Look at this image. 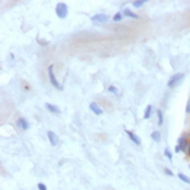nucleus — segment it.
I'll list each match as a JSON object with an SVG mask.
<instances>
[{"mask_svg":"<svg viewBox=\"0 0 190 190\" xmlns=\"http://www.w3.org/2000/svg\"><path fill=\"white\" fill-rule=\"evenodd\" d=\"M56 15L60 18V19H65L67 17V14H69V6H67V4L65 3H58L56 5Z\"/></svg>","mask_w":190,"mask_h":190,"instance_id":"f257e3e1","label":"nucleus"},{"mask_svg":"<svg viewBox=\"0 0 190 190\" xmlns=\"http://www.w3.org/2000/svg\"><path fill=\"white\" fill-rule=\"evenodd\" d=\"M48 79H50V83L52 84V86H55L58 90H62V85L57 81V79L55 76V72H53V65L48 66Z\"/></svg>","mask_w":190,"mask_h":190,"instance_id":"f03ea898","label":"nucleus"},{"mask_svg":"<svg viewBox=\"0 0 190 190\" xmlns=\"http://www.w3.org/2000/svg\"><path fill=\"white\" fill-rule=\"evenodd\" d=\"M184 76H185V74H183V72H178V74L172 75V76L170 77V80H169V83H167V86H169V88L176 86V85H178L180 81L184 79Z\"/></svg>","mask_w":190,"mask_h":190,"instance_id":"7ed1b4c3","label":"nucleus"},{"mask_svg":"<svg viewBox=\"0 0 190 190\" xmlns=\"http://www.w3.org/2000/svg\"><path fill=\"white\" fill-rule=\"evenodd\" d=\"M91 22L93 23H95V24H103V23H106L108 22V15L106 14H95V15H93L91 17Z\"/></svg>","mask_w":190,"mask_h":190,"instance_id":"20e7f679","label":"nucleus"},{"mask_svg":"<svg viewBox=\"0 0 190 190\" xmlns=\"http://www.w3.org/2000/svg\"><path fill=\"white\" fill-rule=\"evenodd\" d=\"M178 146L181 148V151L183 152H186L188 150H189V142H188V138L185 137V136H181V137L179 138V141H178Z\"/></svg>","mask_w":190,"mask_h":190,"instance_id":"39448f33","label":"nucleus"},{"mask_svg":"<svg viewBox=\"0 0 190 190\" xmlns=\"http://www.w3.org/2000/svg\"><path fill=\"white\" fill-rule=\"evenodd\" d=\"M47 137H48V140H50L51 146L55 147V146L58 143V138H57V136H56V133H55V132L48 131V132H47Z\"/></svg>","mask_w":190,"mask_h":190,"instance_id":"423d86ee","label":"nucleus"},{"mask_svg":"<svg viewBox=\"0 0 190 190\" xmlns=\"http://www.w3.org/2000/svg\"><path fill=\"white\" fill-rule=\"evenodd\" d=\"M46 109H47L50 113H52V114H60V113H61L60 108L56 106V105H53V104H51V103H46Z\"/></svg>","mask_w":190,"mask_h":190,"instance_id":"0eeeda50","label":"nucleus"},{"mask_svg":"<svg viewBox=\"0 0 190 190\" xmlns=\"http://www.w3.org/2000/svg\"><path fill=\"white\" fill-rule=\"evenodd\" d=\"M17 126L20 128V129H23V131H27L29 128V123L27 122V119H24V118H19L18 120H17Z\"/></svg>","mask_w":190,"mask_h":190,"instance_id":"6e6552de","label":"nucleus"},{"mask_svg":"<svg viewBox=\"0 0 190 190\" xmlns=\"http://www.w3.org/2000/svg\"><path fill=\"white\" fill-rule=\"evenodd\" d=\"M90 110L94 114H97V115H101L103 114V109H101V108L97 103H90Z\"/></svg>","mask_w":190,"mask_h":190,"instance_id":"1a4fd4ad","label":"nucleus"},{"mask_svg":"<svg viewBox=\"0 0 190 190\" xmlns=\"http://www.w3.org/2000/svg\"><path fill=\"white\" fill-rule=\"evenodd\" d=\"M126 133H127V136L129 137V140L133 142V143H136L137 146H140L141 145V140H140V137H137L133 132H131V131H126Z\"/></svg>","mask_w":190,"mask_h":190,"instance_id":"9d476101","label":"nucleus"},{"mask_svg":"<svg viewBox=\"0 0 190 190\" xmlns=\"http://www.w3.org/2000/svg\"><path fill=\"white\" fill-rule=\"evenodd\" d=\"M123 15H124V17H127V18H131V19H140L138 14H136V13H133V11H132V10H129V9L123 10Z\"/></svg>","mask_w":190,"mask_h":190,"instance_id":"9b49d317","label":"nucleus"},{"mask_svg":"<svg viewBox=\"0 0 190 190\" xmlns=\"http://www.w3.org/2000/svg\"><path fill=\"white\" fill-rule=\"evenodd\" d=\"M152 115V105H147L146 110H145V114H143V118L145 119H150Z\"/></svg>","mask_w":190,"mask_h":190,"instance_id":"f8f14e48","label":"nucleus"},{"mask_svg":"<svg viewBox=\"0 0 190 190\" xmlns=\"http://www.w3.org/2000/svg\"><path fill=\"white\" fill-rule=\"evenodd\" d=\"M151 138H152V141H155V142H160V141H161V134H160V132H158V131L152 132V133H151Z\"/></svg>","mask_w":190,"mask_h":190,"instance_id":"ddd939ff","label":"nucleus"},{"mask_svg":"<svg viewBox=\"0 0 190 190\" xmlns=\"http://www.w3.org/2000/svg\"><path fill=\"white\" fill-rule=\"evenodd\" d=\"M157 120H158V126H162L164 124V113H162L160 109H157Z\"/></svg>","mask_w":190,"mask_h":190,"instance_id":"4468645a","label":"nucleus"},{"mask_svg":"<svg viewBox=\"0 0 190 190\" xmlns=\"http://www.w3.org/2000/svg\"><path fill=\"white\" fill-rule=\"evenodd\" d=\"M178 178L181 180V181H184V183H186V184H190V178H188L186 175H184V174H178Z\"/></svg>","mask_w":190,"mask_h":190,"instance_id":"2eb2a0df","label":"nucleus"},{"mask_svg":"<svg viewBox=\"0 0 190 190\" xmlns=\"http://www.w3.org/2000/svg\"><path fill=\"white\" fill-rule=\"evenodd\" d=\"M146 4V0H137V2H133L132 3V5L134 6V8H141L142 5H145Z\"/></svg>","mask_w":190,"mask_h":190,"instance_id":"dca6fc26","label":"nucleus"},{"mask_svg":"<svg viewBox=\"0 0 190 190\" xmlns=\"http://www.w3.org/2000/svg\"><path fill=\"white\" fill-rule=\"evenodd\" d=\"M122 19H123V13H120V11H118L117 14L113 15V20L114 22H120Z\"/></svg>","mask_w":190,"mask_h":190,"instance_id":"f3484780","label":"nucleus"},{"mask_svg":"<svg viewBox=\"0 0 190 190\" xmlns=\"http://www.w3.org/2000/svg\"><path fill=\"white\" fill-rule=\"evenodd\" d=\"M164 153H165V156H166V157H167V158L170 160V161L172 160V153H171V152L169 151V148H165V151H164Z\"/></svg>","mask_w":190,"mask_h":190,"instance_id":"a211bd4d","label":"nucleus"},{"mask_svg":"<svg viewBox=\"0 0 190 190\" xmlns=\"http://www.w3.org/2000/svg\"><path fill=\"white\" fill-rule=\"evenodd\" d=\"M108 91H109V93H112V94H118V89L115 88V86H109V88H108Z\"/></svg>","mask_w":190,"mask_h":190,"instance_id":"6ab92c4d","label":"nucleus"},{"mask_svg":"<svg viewBox=\"0 0 190 190\" xmlns=\"http://www.w3.org/2000/svg\"><path fill=\"white\" fill-rule=\"evenodd\" d=\"M38 190H47V188H46V185L43 183H39L38 184Z\"/></svg>","mask_w":190,"mask_h":190,"instance_id":"aec40b11","label":"nucleus"},{"mask_svg":"<svg viewBox=\"0 0 190 190\" xmlns=\"http://www.w3.org/2000/svg\"><path fill=\"white\" fill-rule=\"evenodd\" d=\"M165 174L169 175V176H174V174H172V171L170 169H165Z\"/></svg>","mask_w":190,"mask_h":190,"instance_id":"412c9836","label":"nucleus"},{"mask_svg":"<svg viewBox=\"0 0 190 190\" xmlns=\"http://www.w3.org/2000/svg\"><path fill=\"white\" fill-rule=\"evenodd\" d=\"M186 113L190 114V99L188 100V104H186Z\"/></svg>","mask_w":190,"mask_h":190,"instance_id":"4be33fe9","label":"nucleus"},{"mask_svg":"<svg viewBox=\"0 0 190 190\" xmlns=\"http://www.w3.org/2000/svg\"><path fill=\"white\" fill-rule=\"evenodd\" d=\"M175 152H176V153H179V152H181V148H180V147H179L178 145H176V146H175Z\"/></svg>","mask_w":190,"mask_h":190,"instance_id":"5701e85b","label":"nucleus"},{"mask_svg":"<svg viewBox=\"0 0 190 190\" xmlns=\"http://www.w3.org/2000/svg\"><path fill=\"white\" fill-rule=\"evenodd\" d=\"M188 155L190 156V146H189V150H188Z\"/></svg>","mask_w":190,"mask_h":190,"instance_id":"b1692460","label":"nucleus"},{"mask_svg":"<svg viewBox=\"0 0 190 190\" xmlns=\"http://www.w3.org/2000/svg\"><path fill=\"white\" fill-rule=\"evenodd\" d=\"M189 167H190V166H189Z\"/></svg>","mask_w":190,"mask_h":190,"instance_id":"393cba45","label":"nucleus"}]
</instances>
